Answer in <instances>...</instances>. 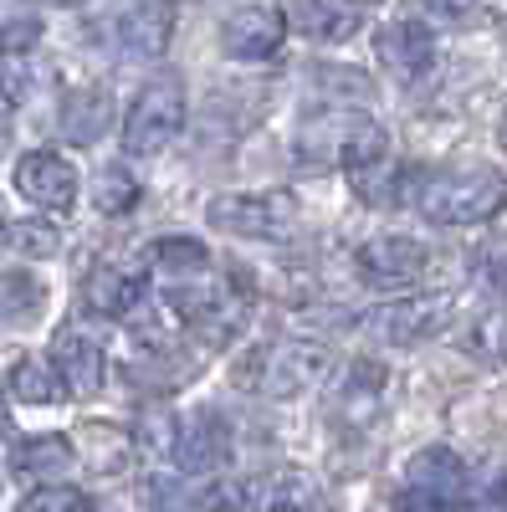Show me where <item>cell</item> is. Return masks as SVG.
I'll list each match as a JSON object with an SVG mask.
<instances>
[{
    "label": "cell",
    "instance_id": "836d02e7",
    "mask_svg": "<svg viewBox=\"0 0 507 512\" xmlns=\"http://www.w3.org/2000/svg\"><path fill=\"white\" fill-rule=\"evenodd\" d=\"M487 272H492L497 292H507V251H492V262H487Z\"/></svg>",
    "mask_w": 507,
    "mask_h": 512
},
{
    "label": "cell",
    "instance_id": "6da1fadb",
    "mask_svg": "<svg viewBox=\"0 0 507 512\" xmlns=\"http://www.w3.org/2000/svg\"><path fill=\"white\" fill-rule=\"evenodd\" d=\"M328 369V354L308 338H272V344H251L236 359V384L251 395H267V400H292L303 395L308 384H318V374Z\"/></svg>",
    "mask_w": 507,
    "mask_h": 512
},
{
    "label": "cell",
    "instance_id": "4316f807",
    "mask_svg": "<svg viewBox=\"0 0 507 512\" xmlns=\"http://www.w3.org/2000/svg\"><path fill=\"white\" fill-rule=\"evenodd\" d=\"M267 512H313L318 507V482L308 472H282L267 482V497H262Z\"/></svg>",
    "mask_w": 507,
    "mask_h": 512
},
{
    "label": "cell",
    "instance_id": "83f0119b",
    "mask_svg": "<svg viewBox=\"0 0 507 512\" xmlns=\"http://www.w3.org/2000/svg\"><path fill=\"white\" fill-rule=\"evenodd\" d=\"M47 308V287H41L31 272H6L0 277V313L6 318H36Z\"/></svg>",
    "mask_w": 507,
    "mask_h": 512
},
{
    "label": "cell",
    "instance_id": "1f68e13d",
    "mask_svg": "<svg viewBox=\"0 0 507 512\" xmlns=\"http://www.w3.org/2000/svg\"><path fill=\"white\" fill-rule=\"evenodd\" d=\"M426 11L441 16V21H456V26H461V21H472V16H477V0H426Z\"/></svg>",
    "mask_w": 507,
    "mask_h": 512
},
{
    "label": "cell",
    "instance_id": "2e32d148",
    "mask_svg": "<svg viewBox=\"0 0 507 512\" xmlns=\"http://www.w3.org/2000/svg\"><path fill=\"white\" fill-rule=\"evenodd\" d=\"M123 52L129 57H159L169 47V36H175V11L164 6V0H144L123 16Z\"/></svg>",
    "mask_w": 507,
    "mask_h": 512
},
{
    "label": "cell",
    "instance_id": "74e56055",
    "mask_svg": "<svg viewBox=\"0 0 507 512\" xmlns=\"http://www.w3.org/2000/svg\"><path fill=\"white\" fill-rule=\"evenodd\" d=\"M385 512H415V507H410V502H395V507H385Z\"/></svg>",
    "mask_w": 507,
    "mask_h": 512
},
{
    "label": "cell",
    "instance_id": "cb8c5ba5",
    "mask_svg": "<svg viewBox=\"0 0 507 512\" xmlns=\"http://www.w3.org/2000/svg\"><path fill=\"white\" fill-rule=\"evenodd\" d=\"M0 246L26 256V262H52V256H62V231L52 221H11V226H0Z\"/></svg>",
    "mask_w": 507,
    "mask_h": 512
},
{
    "label": "cell",
    "instance_id": "9c48e42d",
    "mask_svg": "<svg viewBox=\"0 0 507 512\" xmlns=\"http://www.w3.org/2000/svg\"><path fill=\"white\" fill-rule=\"evenodd\" d=\"M16 190L36 210H72L77 205V169L57 149H31L16 159Z\"/></svg>",
    "mask_w": 507,
    "mask_h": 512
},
{
    "label": "cell",
    "instance_id": "44dd1931",
    "mask_svg": "<svg viewBox=\"0 0 507 512\" xmlns=\"http://www.w3.org/2000/svg\"><path fill=\"white\" fill-rule=\"evenodd\" d=\"M93 210L108 221H123V216H134L139 210V180H134V169H123V164H103L98 175H93Z\"/></svg>",
    "mask_w": 507,
    "mask_h": 512
},
{
    "label": "cell",
    "instance_id": "3957f363",
    "mask_svg": "<svg viewBox=\"0 0 507 512\" xmlns=\"http://www.w3.org/2000/svg\"><path fill=\"white\" fill-rule=\"evenodd\" d=\"M210 226L241 241H287L298 231V195L292 190H241L210 200Z\"/></svg>",
    "mask_w": 507,
    "mask_h": 512
},
{
    "label": "cell",
    "instance_id": "ba28073f",
    "mask_svg": "<svg viewBox=\"0 0 507 512\" xmlns=\"http://www.w3.org/2000/svg\"><path fill=\"white\" fill-rule=\"evenodd\" d=\"M374 57L395 82L415 88V82H426L431 67H436V36H431V26H420V21H390V26H379V36H374Z\"/></svg>",
    "mask_w": 507,
    "mask_h": 512
},
{
    "label": "cell",
    "instance_id": "52a82bcc",
    "mask_svg": "<svg viewBox=\"0 0 507 512\" xmlns=\"http://www.w3.org/2000/svg\"><path fill=\"white\" fill-rule=\"evenodd\" d=\"M354 267L364 282L374 287H410L426 277L431 267V251L420 246L415 236H369L359 251H354Z\"/></svg>",
    "mask_w": 507,
    "mask_h": 512
},
{
    "label": "cell",
    "instance_id": "8d00e7d4",
    "mask_svg": "<svg viewBox=\"0 0 507 512\" xmlns=\"http://www.w3.org/2000/svg\"><path fill=\"white\" fill-rule=\"evenodd\" d=\"M497 139H502V149H507V113H502V128H497Z\"/></svg>",
    "mask_w": 507,
    "mask_h": 512
},
{
    "label": "cell",
    "instance_id": "8992f818",
    "mask_svg": "<svg viewBox=\"0 0 507 512\" xmlns=\"http://www.w3.org/2000/svg\"><path fill=\"white\" fill-rule=\"evenodd\" d=\"M169 308H175V318L200 338V344H226V338L241 328L246 308H241V292H226V287H205L195 277L175 282V292H169Z\"/></svg>",
    "mask_w": 507,
    "mask_h": 512
},
{
    "label": "cell",
    "instance_id": "7402d4cb",
    "mask_svg": "<svg viewBox=\"0 0 507 512\" xmlns=\"http://www.w3.org/2000/svg\"><path fill=\"white\" fill-rule=\"evenodd\" d=\"M379 159H390V134L374 118L354 113L349 128H344V144H338V169H349V175H354V169H369Z\"/></svg>",
    "mask_w": 507,
    "mask_h": 512
},
{
    "label": "cell",
    "instance_id": "7c38bea8",
    "mask_svg": "<svg viewBox=\"0 0 507 512\" xmlns=\"http://www.w3.org/2000/svg\"><path fill=\"white\" fill-rule=\"evenodd\" d=\"M231 456V425L216 410H195L190 420H180V441H175V461L185 472H221Z\"/></svg>",
    "mask_w": 507,
    "mask_h": 512
},
{
    "label": "cell",
    "instance_id": "7a4b0ae2",
    "mask_svg": "<svg viewBox=\"0 0 507 512\" xmlns=\"http://www.w3.org/2000/svg\"><path fill=\"white\" fill-rule=\"evenodd\" d=\"M415 210L436 226H482L507 205V180L497 169H456V175H431L415 190Z\"/></svg>",
    "mask_w": 507,
    "mask_h": 512
},
{
    "label": "cell",
    "instance_id": "603a6c76",
    "mask_svg": "<svg viewBox=\"0 0 507 512\" xmlns=\"http://www.w3.org/2000/svg\"><path fill=\"white\" fill-rule=\"evenodd\" d=\"M461 349L482 364H507V303L477 313L467 328H461Z\"/></svg>",
    "mask_w": 507,
    "mask_h": 512
},
{
    "label": "cell",
    "instance_id": "d590c367",
    "mask_svg": "<svg viewBox=\"0 0 507 512\" xmlns=\"http://www.w3.org/2000/svg\"><path fill=\"white\" fill-rule=\"evenodd\" d=\"M11 431V415H6V395H0V436Z\"/></svg>",
    "mask_w": 507,
    "mask_h": 512
},
{
    "label": "cell",
    "instance_id": "e0dca14e",
    "mask_svg": "<svg viewBox=\"0 0 507 512\" xmlns=\"http://www.w3.org/2000/svg\"><path fill=\"white\" fill-rule=\"evenodd\" d=\"M72 466V441L67 436H26V441H16V451H11V477H21V482H52V477H62Z\"/></svg>",
    "mask_w": 507,
    "mask_h": 512
},
{
    "label": "cell",
    "instance_id": "d6986e66",
    "mask_svg": "<svg viewBox=\"0 0 507 512\" xmlns=\"http://www.w3.org/2000/svg\"><path fill=\"white\" fill-rule=\"evenodd\" d=\"M149 267L169 282H185V277H205L210 272V246L195 236H159L149 246Z\"/></svg>",
    "mask_w": 507,
    "mask_h": 512
},
{
    "label": "cell",
    "instance_id": "ac0fdd59",
    "mask_svg": "<svg viewBox=\"0 0 507 512\" xmlns=\"http://www.w3.org/2000/svg\"><path fill=\"white\" fill-rule=\"evenodd\" d=\"M88 303L103 318H129V313L144 308V277L129 272V267H98L88 277Z\"/></svg>",
    "mask_w": 507,
    "mask_h": 512
},
{
    "label": "cell",
    "instance_id": "4fadbf2b",
    "mask_svg": "<svg viewBox=\"0 0 507 512\" xmlns=\"http://www.w3.org/2000/svg\"><path fill=\"white\" fill-rule=\"evenodd\" d=\"M52 364L67 384V395H98L103 390V374H108V359H103V344L88 338L82 328H62L57 344H52Z\"/></svg>",
    "mask_w": 507,
    "mask_h": 512
},
{
    "label": "cell",
    "instance_id": "e575fe53",
    "mask_svg": "<svg viewBox=\"0 0 507 512\" xmlns=\"http://www.w3.org/2000/svg\"><path fill=\"white\" fill-rule=\"evenodd\" d=\"M11 108H16V82L0 77V118H11Z\"/></svg>",
    "mask_w": 507,
    "mask_h": 512
},
{
    "label": "cell",
    "instance_id": "ffe728a7",
    "mask_svg": "<svg viewBox=\"0 0 507 512\" xmlns=\"http://www.w3.org/2000/svg\"><path fill=\"white\" fill-rule=\"evenodd\" d=\"M6 384H11V395L26 400V405H57V400L67 395V384H62L57 364L41 359V354H21V359L11 364Z\"/></svg>",
    "mask_w": 507,
    "mask_h": 512
},
{
    "label": "cell",
    "instance_id": "8fae6325",
    "mask_svg": "<svg viewBox=\"0 0 507 512\" xmlns=\"http://www.w3.org/2000/svg\"><path fill=\"white\" fill-rule=\"evenodd\" d=\"M451 303L446 297H400V303H385L369 313V328L385 338V344H420L446 323Z\"/></svg>",
    "mask_w": 507,
    "mask_h": 512
},
{
    "label": "cell",
    "instance_id": "d4e9b609",
    "mask_svg": "<svg viewBox=\"0 0 507 512\" xmlns=\"http://www.w3.org/2000/svg\"><path fill=\"white\" fill-rule=\"evenodd\" d=\"M175 441H180V415L169 410V405H149V410L134 420V451H139V456L169 461V456H175Z\"/></svg>",
    "mask_w": 507,
    "mask_h": 512
},
{
    "label": "cell",
    "instance_id": "5bb4252c",
    "mask_svg": "<svg viewBox=\"0 0 507 512\" xmlns=\"http://www.w3.org/2000/svg\"><path fill=\"white\" fill-rule=\"evenodd\" d=\"M62 134L72 139V144H98L108 128H113V98H108V88H98V82H88V88H72L67 98H62Z\"/></svg>",
    "mask_w": 507,
    "mask_h": 512
},
{
    "label": "cell",
    "instance_id": "f1b7e54d",
    "mask_svg": "<svg viewBox=\"0 0 507 512\" xmlns=\"http://www.w3.org/2000/svg\"><path fill=\"white\" fill-rule=\"evenodd\" d=\"M16 512H93V497L82 487H62V482H41Z\"/></svg>",
    "mask_w": 507,
    "mask_h": 512
},
{
    "label": "cell",
    "instance_id": "4dcf8cb0",
    "mask_svg": "<svg viewBox=\"0 0 507 512\" xmlns=\"http://www.w3.org/2000/svg\"><path fill=\"white\" fill-rule=\"evenodd\" d=\"M36 41H41V21L36 16L6 21V26H0V57H26Z\"/></svg>",
    "mask_w": 507,
    "mask_h": 512
},
{
    "label": "cell",
    "instance_id": "277c9868",
    "mask_svg": "<svg viewBox=\"0 0 507 512\" xmlns=\"http://www.w3.org/2000/svg\"><path fill=\"white\" fill-rule=\"evenodd\" d=\"M180 128H185V82L175 72L149 77L144 93L129 108V123H123V154L154 159L180 139Z\"/></svg>",
    "mask_w": 507,
    "mask_h": 512
},
{
    "label": "cell",
    "instance_id": "9a60e30c",
    "mask_svg": "<svg viewBox=\"0 0 507 512\" xmlns=\"http://www.w3.org/2000/svg\"><path fill=\"white\" fill-rule=\"evenodd\" d=\"M282 21L308 41H344L359 26V16L338 0H282Z\"/></svg>",
    "mask_w": 507,
    "mask_h": 512
},
{
    "label": "cell",
    "instance_id": "d6a6232c",
    "mask_svg": "<svg viewBox=\"0 0 507 512\" xmlns=\"http://www.w3.org/2000/svg\"><path fill=\"white\" fill-rule=\"evenodd\" d=\"M477 507H482V512H507V472H497V477L487 482V492L477 497Z\"/></svg>",
    "mask_w": 507,
    "mask_h": 512
},
{
    "label": "cell",
    "instance_id": "5b68a950",
    "mask_svg": "<svg viewBox=\"0 0 507 512\" xmlns=\"http://www.w3.org/2000/svg\"><path fill=\"white\" fill-rule=\"evenodd\" d=\"M467 487H472L467 461H461L451 446H426L405 466V492H410L415 512H451V507L467 502Z\"/></svg>",
    "mask_w": 507,
    "mask_h": 512
},
{
    "label": "cell",
    "instance_id": "484cf974",
    "mask_svg": "<svg viewBox=\"0 0 507 512\" xmlns=\"http://www.w3.org/2000/svg\"><path fill=\"white\" fill-rule=\"evenodd\" d=\"M379 395H385V369L369 364V359H359V364L349 369V379L338 384V410H349L354 420H364V415H374Z\"/></svg>",
    "mask_w": 507,
    "mask_h": 512
},
{
    "label": "cell",
    "instance_id": "30bf717a",
    "mask_svg": "<svg viewBox=\"0 0 507 512\" xmlns=\"http://www.w3.org/2000/svg\"><path fill=\"white\" fill-rule=\"evenodd\" d=\"M282 41H287L282 6H241L221 26V47L236 62H272L282 52Z\"/></svg>",
    "mask_w": 507,
    "mask_h": 512
},
{
    "label": "cell",
    "instance_id": "f546056e",
    "mask_svg": "<svg viewBox=\"0 0 507 512\" xmlns=\"http://www.w3.org/2000/svg\"><path fill=\"white\" fill-rule=\"evenodd\" d=\"M144 492H149V497H144V512H195L190 487L175 482V477H154Z\"/></svg>",
    "mask_w": 507,
    "mask_h": 512
}]
</instances>
